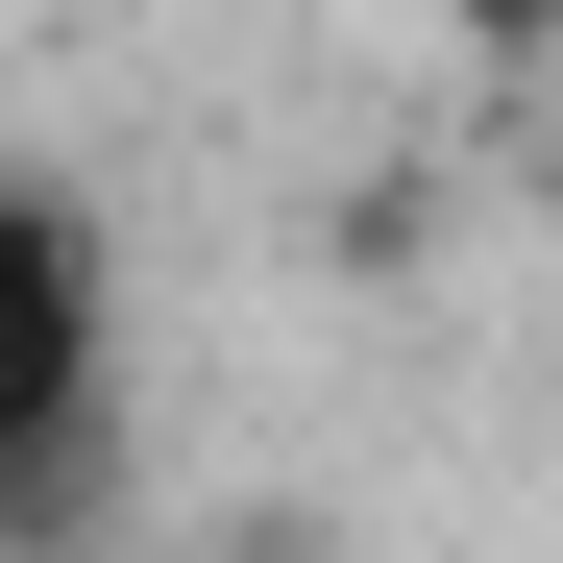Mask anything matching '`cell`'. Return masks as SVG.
<instances>
[{"mask_svg": "<svg viewBox=\"0 0 563 563\" xmlns=\"http://www.w3.org/2000/svg\"><path fill=\"white\" fill-rule=\"evenodd\" d=\"M99 367H123L99 221H74L49 172H0V539H49V490L99 465Z\"/></svg>", "mask_w": 563, "mask_h": 563, "instance_id": "1", "label": "cell"}, {"mask_svg": "<svg viewBox=\"0 0 563 563\" xmlns=\"http://www.w3.org/2000/svg\"><path fill=\"white\" fill-rule=\"evenodd\" d=\"M441 25H490V49H539V25H563V0H441Z\"/></svg>", "mask_w": 563, "mask_h": 563, "instance_id": "2", "label": "cell"}]
</instances>
